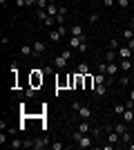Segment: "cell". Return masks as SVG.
I'll return each mask as SVG.
<instances>
[{"label": "cell", "mask_w": 134, "mask_h": 150, "mask_svg": "<svg viewBox=\"0 0 134 150\" xmlns=\"http://www.w3.org/2000/svg\"><path fill=\"white\" fill-rule=\"evenodd\" d=\"M72 137H74V141H76L81 148H92V146H94V137H92V134H83V132L76 130Z\"/></svg>", "instance_id": "1"}, {"label": "cell", "mask_w": 134, "mask_h": 150, "mask_svg": "<svg viewBox=\"0 0 134 150\" xmlns=\"http://www.w3.org/2000/svg\"><path fill=\"white\" fill-rule=\"evenodd\" d=\"M43 81H45V74H43V72H40V69H32V74H29V85L38 90L40 85H43Z\"/></svg>", "instance_id": "2"}, {"label": "cell", "mask_w": 134, "mask_h": 150, "mask_svg": "<svg viewBox=\"0 0 134 150\" xmlns=\"http://www.w3.org/2000/svg\"><path fill=\"white\" fill-rule=\"evenodd\" d=\"M74 110H76V114L81 117V119H85V121H89L92 117H94V112H92L87 105H81V103H74Z\"/></svg>", "instance_id": "3"}, {"label": "cell", "mask_w": 134, "mask_h": 150, "mask_svg": "<svg viewBox=\"0 0 134 150\" xmlns=\"http://www.w3.org/2000/svg\"><path fill=\"white\" fill-rule=\"evenodd\" d=\"M34 56H43L45 52H47V43H43V40H34Z\"/></svg>", "instance_id": "4"}, {"label": "cell", "mask_w": 134, "mask_h": 150, "mask_svg": "<svg viewBox=\"0 0 134 150\" xmlns=\"http://www.w3.org/2000/svg\"><path fill=\"white\" fill-rule=\"evenodd\" d=\"M119 69H121V67H119V63H107V67H105V74H107V76H116V74H119Z\"/></svg>", "instance_id": "5"}, {"label": "cell", "mask_w": 134, "mask_h": 150, "mask_svg": "<svg viewBox=\"0 0 134 150\" xmlns=\"http://www.w3.org/2000/svg\"><path fill=\"white\" fill-rule=\"evenodd\" d=\"M67 63H69V61H67V58H65L63 54H58V56H54V65H56L58 69H65V67H67Z\"/></svg>", "instance_id": "6"}, {"label": "cell", "mask_w": 134, "mask_h": 150, "mask_svg": "<svg viewBox=\"0 0 134 150\" xmlns=\"http://www.w3.org/2000/svg\"><path fill=\"white\" fill-rule=\"evenodd\" d=\"M107 90H109V85H107V83H98V85H94L96 96H105V94H107Z\"/></svg>", "instance_id": "7"}, {"label": "cell", "mask_w": 134, "mask_h": 150, "mask_svg": "<svg viewBox=\"0 0 134 150\" xmlns=\"http://www.w3.org/2000/svg\"><path fill=\"white\" fill-rule=\"evenodd\" d=\"M78 132H83V134H92V125H89V121H81V123H78V128H76Z\"/></svg>", "instance_id": "8"}, {"label": "cell", "mask_w": 134, "mask_h": 150, "mask_svg": "<svg viewBox=\"0 0 134 150\" xmlns=\"http://www.w3.org/2000/svg\"><path fill=\"white\" fill-rule=\"evenodd\" d=\"M121 117H123V121H125V123L132 125V123H134V108H128V110H125Z\"/></svg>", "instance_id": "9"}, {"label": "cell", "mask_w": 134, "mask_h": 150, "mask_svg": "<svg viewBox=\"0 0 134 150\" xmlns=\"http://www.w3.org/2000/svg\"><path fill=\"white\" fill-rule=\"evenodd\" d=\"M58 9H60L58 2H49V5H47V13H49L51 18H56V16H58Z\"/></svg>", "instance_id": "10"}, {"label": "cell", "mask_w": 134, "mask_h": 150, "mask_svg": "<svg viewBox=\"0 0 134 150\" xmlns=\"http://www.w3.org/2000/svg\"><path fill=\"white\" fill-rule=\"evenodd\" d=\"M83 40H85V36H72L69 38V47H72V50H78Z\"/></svg>", "instance_id": "11"}, {"label": "cell", "mask_w": 134, "mask_h": 150, "mask_svg": "<svg viewBox=\"0 0 134 150\" xmlns=\"http://www.w3.org/2000/svg\"><path fill=\"white\" fill-rule=\"evenodd\" d=\"M107 141H109L112 146H114V144H121V134H119L116 130H109V134H107Z\"/></svg>", "instance_id": "12"}, {"label": "cell", "mask_w": 134, "mask_h": 150, "mask_svg": "<svg viewBox=\"0 0 134 150\" xmlns=\"http://www.w3.org/2000/svg\"><path fill=\"white\" fill-rule=\"evenodd\" d=\"M116 54H119V58H130V56H132V50L125 45V47H119V50H116Z\"/></svg>", "instance_id": "13"}, {"label": "cell", "mask_w": 134, "mask_h": 150, "mask_svg": "<svg viewBox=\"0 0 134 150\" xmlns=\"http://www.w3.org/2000/svg\"><path fill=\"white\" fill-rule=\"evenodd\" d=\"M47 144H49V139H47V137H40V139L34 141V148H36V150H43V148H47Z\"/></svg>", "instance_id": "14"}, {"label": "cell", "mask_w": 134, "mask_h": 150, "mask_svg": "<svg viewBox=\"0 0 134 150\" xmlns=\"http://www.w3.org/2000/svg\"><path fill=\"white\" fill-rule=\"evenodd\" d=\"M20 54H22V56H34V45H22V47H20Z\"/></svg>", "instance_id": "15"}, {"label": "cell", "mask_w": 134, "mask_h": 150, "mask_svg": "<svg viewBox=\"0 0 134 150\" xmlns=\"http://www.w3.org/2000/svg\"><path fill=\"white\" fill-rule=\"evenodd\" d=\"M119 67H121L123 72H130V69H132V61H130V58H121V63H119Z\"/></svg>", "instance_id": "16"}, {"label": "cell", "mask_w": 134, "mask_h": 150, "mask_svg": "<svg viewBox=\"0 0 134 150\" xmlns=\"http://www.w3.org/2000/svg\"><path fill=\"white\" fill-rule=\"evenodd\" d=\"M96 83H94V74H85V90H92Z\"/></svg>", "instance_id": "17"}, {"label": "cell", "mask_w": 134, "mask_h": 150, "mask_svg": "<svg viewBox=\"0 0 134 150\" xmlns=\"http://www.w3.org/2000/svg\"><path fill=\"white\" fill-rule=\"evenodd\" d=\"M116 58H119V54H116V50H109L107 54H105V63H114Z\"/></svg>", "instance_id": "18"}, {"label": "cell", "mask_w": 134, "mask_h": 150, "mask_svg": "<svg viewBox=\"0 0 134 150\" xmlns=\"http://www.w3.org/2000/svg\"><path fill=\"white\" fill-rule=\"evenodd\" d=\"M47 36H49V40H51V43H58V40L63 38V36H60V34H58V29H51L49 34H47Z\"/></svg>", "instance_id": "19"}, {"label": "cell", "mask_w": 134, "mask_h": 150, "mask_svg": "<svg viewBox=\"0 0 134 150\" xmlns=\"http://www.w3.org/2000/svg\"><path fill=\"white\" fill-rule=\"evenodd\" d=\"M76 74H89V65H87V63H81V65H78V67H76Z\"/></svg>", "instance_id": "20"}, {"label": "cell", "mask_w": 134, "mask_h": 150, "mask_svg": "<svg viewBox=\"0 0 134 150\" xmlns=\"http://www.w3.org/2000/svg\"><path fill=\"white\" fill-rule=\"evenodd\" d=\"M69 31H72V36H83V25H74Z\"/></svg>", "instance_id": "21"}, {"label": "cell", "mask_w": 134, "mask_h": 150, "mask_svg": "<svg viewBox=\"0 0 134 150\" xmlns=\"http://www.w3.org/2000/svg\"><path fill=\"white\" fill-rule=\"evenodd\" d=\"M132 137H134L132 132H128V130H125V132L121 134V141H123V144H130V141H132Z\"/></svg>", "instance_id": "22"}, {"label": "cell", "mask_w": 134, "mask_h": 150, "mask_svg": "<svg viewBox=\"0 0 134 150\" xmlns=\"http://www.w3.org/2000/svg\"><path fill=\"white\" fill-rule=\"evenodd\" d=\"M114 130L119 132V134H123V132L128 130V125H125V123H121V121H119V123H114Z\"/></svg>", "instance_id": "23"}, {"label": "cell", "mask_w": 134, "mask_h": 150, "mask_svg": "<svg viewBox=\"0 0 134 150\" xmlns=\"http://www.w3.org/2000/svg\"><path fill=\"white\" fill-rule=\"evenodd\" d=\"M67 83H69V76H60V79L56 81V85H58V88H65Z\"/></svg>", "instance_id": "24"}, {"label": "cell", "mask_w": 134, "mask_h": 150, "mask_svg": "<svg viewBox=\"0 0 134 150\" xmlns=\"http://www.w3.org/2000/svg\"><path fill=\"white\" fill-rule=\"evenodd\" d=\"M9 146H11V148H25V141H20V139H13Z\"/></svg>", "instance_id": "25"}, {"label": "cell", "mask_w": 134, "mask_h": 150, "mask_svg": "<svg viewBox=\"0 0 134 150\" xmlns=\"http://www.w3.org/2000/svg\"><path fill=\"white\" fill-rule=\"evenodd\" d=\"M125 110H128V105H121V103H116V105H114V112L116 114H123Z\"/></svg>", "instance_id": "26"}, {"label": "cell", "mask_w": 134, "mask_h": 150, "mask_svg": "<svg viewBox=\"0 0 134 150\" xmlns=\"http://www.w3.org/2000/svg\"><path fill=\"white\" fill-rule=\"evenodd\" d=\"M116 5L121 7V9H128V7H130V0H116Z\"/></svg>", "instance_id": "27"}, {"label": "cell", "mask_w": 134, "mask_h": 150, "mask_svg": "<svg viewBox=\"0 0 134 150\" xmlns=\"http://www.w3.org/2000/svg\"><path fill=\"white\" fill-rule=\"evenodd\" d=\"M47 5H49V0H38V2H36L38 9H47Z\"/></svg>", "instance_id": "28"}, {"label": "cell", "mask_w": 134, "mask_h": 150, "mask_svg": "<svg viewBox=\"0 0 134 150\" xmlns=\"http://www.w3.org/2000/svg\"><path fill=\"white\" fill-rule=\"evenodd\" d=\"M98 20H101V16H98V13H92V16H89V23H92V25H94V23H98Z\"/></svg>", "instance_id": "29"}, {"label": "cell", "mask_w": 134, "mask_h": 150, "mask_svg": "<svg viewBox=\"0 0 134 150\" xmlns=\"http://www.w3.org/2000/svg\"><path fill=\"white\" fill-rule=\"evenodd\" d=\"M56 25H65V13H58L56 16Z\"/></svg>", "instance_id": "30"}, {"label": "cell", "mask_w": 134, "mask_h": 150, "mask_svg": "<svg viewBox=\"0 0 134 150\" xmlns=\"http://www.w3.org/2000/svg\"><path fill=\"white\" fill-rule=\"evenodd\" d=\"M119 85H130V76H121V79H119Z\"/></svg>", "instance_id": "31"}, {"label": "cell", "mask_w": 134, "mask_h": 150, "mask_svg": "<svg viewBox=\"0 0 134 150\" xmlns=\"http://www.w3.org/2000/svg\"><path fill=\"white\" fill-rule=\"evenodd\" d=\"M103 7H105V9H112V7H114V0H103Z\"/></svg>", "instance_id": "32"}, {"label": "cell", "mask_w": 134, "mask_h": 150, "mask_svg": "<svg viewBox=\"0 0 134 150\" xmlns=\"http://www.w3.org/2000/svg\"><path fill=\"white\" fill-rule=\"evenodd\" d=\"M60 54H63V56L67 58V61H69V58H72V47H69V50H63V52H60Z\"/></svg>", "instance_id": "33"}, {"label": "cell", "mask_w": 134, "mask_h": 150, "mask_svg": "<svg viewBox=\"0 0 134 150\" xmlns=\"http://www.w3.org/2000/svg\"><path fill=\"white\" fill-rule=\"evenodd\" d=\"M58 34H60V36H65V34H67V27H65V25H58Z\"/></svg>", "instance_id": "34"}, {"label": "cell", "mask_w": 134, "mask_h": 150, "mask_svg": "<svg viewBox=\"0 0 134 150\" xmlns=\"http://www.w3.org/2000/svg\"><path fill=\"white\" fill-rule=\"evenodd\" d=\"M123 38H125V40H130V38H132V29H125V31H123Z\"/></svg>", "instance_id": "35"}, {"label": "cell", "mask_w": 134, "mask_h": 150, "mask_svg": "<svg viewBox=\"0 0 134 150\" xmlns=\"http://www.w3.org/2000/svg\"><path fill=\"white\" fill-rule=\"evenodd\" d=\"M109 50H119V43H116L114 38H112V40H109Z\"/></svg>", "instance_id": "36"}, {"label": "cell", "mask_w": 134, "mask_h": 150, "mask_svg": "<svg viewBox=\"0 0 134 150\" xmlns=\"http://www.w3.org/2000/svg\"><path fill=\"white\" fill-rule=\"evenodd\" d=\"M78 52H83V54H85V52H87V43H85V40H83V43H81V47H78Z\"/></svg>", "instance_id": "37"}, {"label": "cell", "mask_w": 134, "mask_h": 150, "mask_svg": "<svg viewBox=\"0 0 134 150\" xmlns=\"http://www.w3.org/2000/svg\"><path fill=\"white\" fill-rule=\"evenodd\" d=\"M128 47H130V50L134 52V38H130V40H128Z\"/></svg>", "instance_id": "38"}, {"label": "cell", "mask_w": 134, "mask_h": 150, "mask_svg": "<svg viewBox=\"0 0 134 150\" xmlns=\"http://www.w3.org/2000/svg\"><path fill=\"white\" fill-rule=\"evenodd\" d=\"M16 5H18V7H25L27 2H25V0H16Z\"/></svg>", "instance_id": "39"}, {"label": "cell", "mask_w": 134, "mask_h": 150, "mask_svg": "<svg viewBox=\"0 0 134 150\" xmlns=\"http://www.w3.org/2000/svg\"><path fill=\"white\" fill-rule=\"evenodd\" d=\"M130 101H134V90H130Z\"/></svg>", "instance_id": "40"}, {"label": "cell", "mask_w": 134, "mask_h": 150, "mask_svg": "<svg viewBox=\"0 0 134 150\" xmlns=\"http://www.w3.org/2000/svg\"><path fill=\"white\" fill-rule=\"evenodd\" d=\"M130 25H132V29H134V18H130Z\"/></svg>", "instance_id": "41"}, {"label": "cell", "mask_w": 134, "mask_h": 150, "mask_svg": "<svg viewBox=\"0 0 134 150\" xmlns=\"http://www.w3.org/2000/svg\"><path fill=\"white\" fill-rule=\"evenodd\" d=\"M132 134H134V123H132Z\"/></svg>", "instance_id": "42"}, {"label": "cell", "mask_w": 134, "mask_h": 150, "mask_svg": "<svg viewBox=\"0 0 134 150\" xmlns=\"http://www.w3.org/2000/svg\"><path fill=\"white\" fill-rule=\"evenodd\" d=\"M49 2H58V0H49Z\"/></svg>", "instance_id": "43"}, {"label": "cell", "mask_w": 134, "mask_h": 150, "mask_svg": "<svg viewBox=\"0 0 134 150\" xmlns=\"http://www.w3.org/2000/svg\"><path fill=\"white\" fill-rule=\"evenodd\" d=\"M132 72H134V63H132Z\"/></svg>", "instance_id": "44"}, {"label": "cell", "mask_w": 134, "mask_h": 150, "mask_svg": "<svg viewBox=\"0 0 134 150\" xmlns=\"http://www.w3.org/2000/svg\"><path fill=\"white\" fill-rule=\"evenodd\" d=\"M132 38H134V29H132Z\"/></svg>", "instance_id": "45"}, {"label": "cell", "mask_w": 134, "mask_h": 150, "mask_svg": "<svg viewBox=\"0 0 134 150\" xmlns=\"http://www.w3.org/2000/svg\"><path fill=\"white\" fill-rule=\"evenodd\" d=\"M132 56H134V52H132Z\"/></svg>", "instance_id": "46"}]
</instances>
